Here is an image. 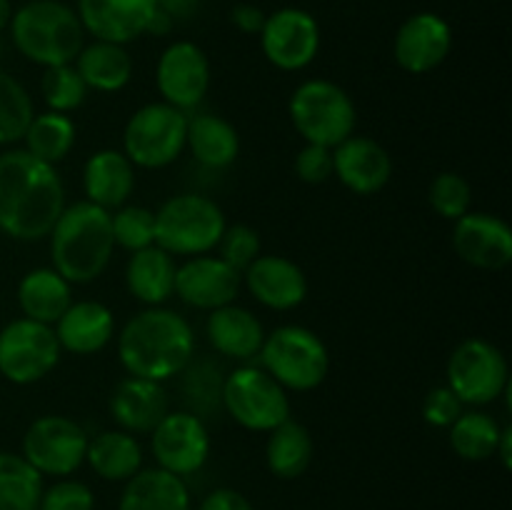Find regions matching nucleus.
<instances>
[{
  "label": "nucleus",
  "mask_w": 512,
  "mask_h": 510,
  "mask_svg": "<svg viewBox=\"0 0 512 510\" xmlns=\"http://www.w3.org/2000/svg\"><path fill=\"white\" fill-rule=\"evenodd\" d=\"M33 115L35 105L25 85L0 70V145L20 143Z\"/></svg>",
  "instance_id": "36"
},
{
  "label": "nucleus",
  "mask_w": 512,
  "mask_h": 510,
  "mask_svg": "<svg viewBox=\"0 0 512 510\" xmlns=\"http://www.w3.org/2000/svg\"><path fill=\"white\" fill-rule=\"evenodd\" d=\"M185 148L193 153L203 168L225 170L238 160L240 135L230 120L215 113L188 115V138Z\"/></svg>",
  "instance_id": "28"
},
{
  "label": "nucleus",
  "mask_w": 512,
  "mask_h": 510,
  "mask_svg": "<svg viewBox=\"0 0 512 510\" xmlns=\"http://www.w3.org/2000/svg\"><path fill=\"white\" fill-rule=\"evenodd\" d=\"M448 430L450 448L455 450V455L470 460V463H480V460H488L495 455L503 425L485 410L470 408L463 410Z\"/></svg>",
  "instance_id": "34"
},
{
  "label": "nucleus",
  "mask_w": 512,
  "mask_h": 510,
  "mask_svg": "<svg viewBox=\"0 0 512 510\" xmlns=\"http://www.w3.org/2000/svg\"><path fill=\"white\" fill-rule=\"evenodd\" d=\"M0 53H3V45H0Z\"/></svg>",
  "instance_id": "49"
},
{
  "label": "nucleus",
  "mask_w": 512,
  "mask_h": 510,
  "mask_svg": "<svg viewBox=\"0 0 512 510\" xmlns=\"http://www.w3.org/2000/svg\"><path fill=\"white\" fill-rule=\"evenodd\" d=\"M53 330L60 350L85 358L108 348L115 335V315L100 300H73Z\"/></svg>",
  "instance_id": "23"
},
{
  "label": "nucleus",
  "mask_w": 512,
  "mask_h": 510,
  "mask_svg": "<svg viewBox=\"0 0 512 510\" xmlns=\"http://www.w3.org/2000/svg\"><path fill=\"white\" fill-rule=\"evenodd\" d=\"M463 410V400H460L448 385H438V388L430 390L423 400V418L425 423L433 425V428H450V425L460 418Z\"/></svg>",
  "instance_id": "43"
},
{
  "label": "nucleus",
  "mask_w": 512,
  "mask_h": 510,
  "mask_svg": "<svg viewBox=\"0 0 512 510\" xmlns=\"http://www.w3.org/2000/svg\"><path fill=\"white\" fill-rule=\"evenodd\" d=\"M453 248L478 270H505L512 263V230L493 213L470 210L453 225Z\"/></svg>",
  "instance_id": "17"
},
{
  "label": "nucleus",
  "mask_w": 512,
  "mask_h": 510,
  "mask_svg": "<svg viewBox=\"0 0 512 510\" xmlns=\"http://www.w3.org/2000/svg\"><path fill=\"white\" fill-rule=\"evenodd\" d=\"M205 335L218 355L238 360V363H250L253 358H258L260 348H263L265 328L258 315H253L243 305L230 303L210 310Z\"/></svg>",
  "instance_id": "24"
},
{
  "label": "nucleus",
  "mask_w": 512,
  "mask_h": 510,
  "mask_svg": "<svg viewBox=\"0 0 512 510\" xmlns=\"http://www.w3.org/2000/svg\"><path fill=\"white\" fill-rule=\"evenodd\" d=\"M73 303V285L55 268H33L20 278L18 305L23 318L43 325H55Z\"/></svg>",
  "instance_id": "29"
},
{
  "label": "nucleus",
  "mask_w": 512,
  "mask_h": 510,
  "mask_svg": "<svg viewBox=\"0 0 512 510\" xmlns=\"http://www.w3.org/2000/svg\"><path fill=\"white\" fill-rule=\"evenodd\" d=\"M243 288V273L220 255H193L175 270V295L195 310H215L235 303Z\"/></svg>",
  "instance_id": "16"
},
{
  "label": "nucleus",
  "mask_w": 512,
  "mask_h": 510,
  "mask_svg": "<svg viewBox=\"0 0 512 510\" xmlns=\"http://www.w3.org/2000/svg\"><path fill=\"white\" fill-rule=\"evenodd\" d=\"M8 28L18 53L40 68L75 63L85 45L78 13L63 0H28L13 10Z\"/></svg>",
  "instance_id": "4"
},
{
  "label": "nucleus",
  "mask_w": 512,
  "mask_h": 510,
  "mask_svg": "<svg viewBox=\"0 0 512 510\" xmlns=\"http://www.w3.org/2000/svg\"><path fill=\"white\" fill-rule=\"evenodd\" d=\"M188 138V113L163 103L135 110L123 130V153L135 168L160 170L183 155Z\"/></svg>",
  "instance_id": "9"
},
{
  "label": "nucleus",
  "mask_w": 512,
  "mask_h": 510,
  "mask_svg": "<svg viewBox=\"0 0 512 510\" xmlns=\"http://www.w3.org/2000/svg\"><path fill=\"white\" fill-rule=\"evenodd\" d=\"M73 65L88 90L95 93H118L133 78V58L125 45L105 43V40L85 43Z\"/></svg>",
  "instance_id": "31"
},
{
  "label": "nucleus",
  "mask_w": 512,
  "mask_h": 510,
  "mask_svg": "<svg viewBox=\"0 0 512 510\" xmlns=\"http://www.w3.org/2000/svg\"><path fill=\"white\" fill-rule=\"evenodd\" d=\"M218 248H220V258L243 273V270L260 255V235L258 230L250 228V225L245 223L228 225L223 238H220Z\"/></svg>",
  "instance_id": "40"
},
{
  "label": "nucleus",
  "mask_w": 512,
  "mask_h": 510,
  "mask_svg": "<svg viewBox=\"0 0 512 510\" xmlns=\"http://www.w3.org/2000/svg\"><path fill=\"white\" fill-rule=\"evenodd\" d=\"M448 388L470 408H483L510 393V368L503 350L483 338H468L448 358Z\"/></svg>",
  "instance_id": "10"
},
{
  "label": "nucleus",
  "mask_w": 512,
  "mask_h": 510,
  "mask_svg": "<svg viewBox=\"0 0 512 510\" xmlns=\"http://www.w3.org/2000/svg\"><path fill=\"white\" fill-rule=\"evenodd\" d=\"M65 210V185L55 165L25 148L0 153V233L33 243L48 238Z\"/></svg>",
  "instance_id": "1"
},
{
  "label": "nucleus",
  "mask_w": 512,
  "mask_h": 510,
  "mask_svg": "<svg viewBox=\"0 0 512 510\" xmlns=\"http://www.w3.org/2000/svg\"><path fill=\"white\" fill-rule=\"evenodd\" d=\"M168 413V390H165L163 383H155V380L128 375L110 393V415L125 433L150 435L155 425Z\"/></svg>",
  "instance_id": "22"
},
{
  "label": "nucleus",
  "mask_w": 512,
  "mask_h": 510,
  "mask_svg": "<svg viewBox=\"0 0 512 510\" xmlns=\"http://www.w3.org/2000/svg\"><path fill=\"white\" fill-rule=\"evenodd\" d=\"M38 510H95V495L80 480L60 478L50 488H43Z\"/></svg>",
  "instance_id": "41"
},
{
  "label": "nucleus",
  "mask_w": 512,
  "mask_h": 510,
  "mask_svg": "<svg viewBox=\"0 0 512 510\" xmlns=\"http://www.w3.org/2000/svg\"><path fill=\"white\" fill-rule=\"evenodd\" d=\"M315 455V443L310 430L298 420L288 418L268 433L265 443V463L280 480H295L305 475Z\"/></svg>",
  "instance_id": "32"
},
{
  "label": "nucleus",
  "mask_w": 512,
  "mask_h": 510,
  "mask_svg": "<svg viewBox=\"0 0 512 510\" xmlns=\"http://www.w3.org/2000/svg\"><path fill=\"white\" fill-rule=\"evenodd\" d=\"M198 510H255L253 503L240 490L215 488L203 498Z\"/></svg>",
  "instance_id": "44"
},
{
  "label": "nucleus",
  "mask_w": 512,
  "mask_h": 510,
  "mask_svg": "<svg viewBox=\"0 0 512 510\" xmlns=\"http://www.w3.org/2000/svg\"><path fill=\"white\" fill-rule=\"evenodd\" d=\"M155 85L163 103L190 115L210 90V60L205 50L193 40L170 43L155 65Z\"/></svg>",
  "instance_id": "14"
},
{
  "label": "nucleus",
  "mask_w": 512,
  "mask_h": 510,
  "mask_svg": "<svg viewBox=\"0 0 512 510\" xmlns=\"http://www.w3.org/2000/svg\"><path fill=\"white\" fill-rule=\"evenodd\" d=\"M265 18L268 15L258 8V5H250V3H238L233 10H230V23L245 35H260L263 30Z\"/></svg>",
  "instance_id": "45"
},
{
  "label": "nucleus",
  "mask_w": 512,
  "mask_h": 510,
  "mask_svg": "<svg viewBox=\"0 0 512 510\" xmlns=\"http://www.w3.org/2000/svg\"><path fill=\"white\" fill-rule=\"evenodd\" d=\"M88 433L68 415H40L23 435V458L50 478H68L85 463Z\"/></svg>",
  "instance_id": "12"
},
{
  "label": "nucleus",
  "mask_w": 512,
  "mask_h": 510,
  "mask_svg": "<svg viewBox=\"0 0 512 510\" xmlns=\"http://www.w3.org/2000/svg\"><path fill=\"white\" fill-rule=\"evenodd\" d=\"M258 358L260 368L293 393L315 390L330 373L328 345L303 325H280L273 333H265Z\"/></svg>",
  "instance_id": "6"
},
{
  "label": "nucleus",
  "mask_w": 512,
  "mask_h": 510,
  "mask_svg": "<svg viewBox=\"0 0 512 510\" xmlns=\"http://www.w3.org/2000/svg\"><path fill=\"white\" fill-rule=\"evenodd\" d=\"M220 405L245 430L270 433L290 418V395L260 365H240L223 378Z\"/></svg>",
  "instance_id": "8"
},
{
  "label": "nucleus",
  "mask_w": 512,
  "mask_h": 510,
  "mask_svg": "<svg viewBox=\"0 0 512 510\" xmlns=\"http://www.w3.org/2000/svg\"><path fill=\"white\" fill-rule=\"evenodd\" d=\"M158 8L175 23V20L193 18L200 8V0H158Z\"/></svg>",
  "instance_id": "46"
},
{
  "label": "nucleus",
  "mask_w": 512,
  "mask_h": 510,
  "mask_svg": "<svg viewBox=\"0 0 512 510\" xmlns=\"http://www.w3.org/2000/svg\"><path fill=\"white\" fill-rule=\"evenodd\" d=\"M295 175L308 185H320L333 178V148L305 143L295 155Z\"/></svg>",
  "instance_id": "42"
},
{
  "label": "nucleus",
  "mask_w": 512,
  "mask_h": 510,
  "mask_svg": "<svg viewBox=\"0 0 512 510\" xmlns=\"http://www.w3.org/2000/svg\"><path fill=\"white\" fill-rule=\"evenodd\" d=\"M175 270L178 263L173 255L158 245H150L138 253H130L125 265V285L135 300L155 308L175 295Z\"/></svg>",
  "instance_id": "27"
},
{
  "label": "nucleus",
  "mask_w": 512,
  "mask_h": 510,
  "mask_svg": "<svg viewBox=\"0 0 512 510\" xmlns=\"http://www.w3.org/2000/svg\"><path fill=\"white\" fill-rule=\"evenodd\" d=\"M118 358L128 375L165 383L183 375L195 358V333L175 310L163 305L145 308L118 333Z\"/></svg>",
  "instance_id": "2"
},
{
  "label": "nucleus",
  "mask_w": 512,
  "mask_h": 510,
  "mask_svg": "<svg viewBox=\"0 0 512 510\" xmlns=\"http://www.w3.org/2000/svg\"><path fill=\"white\" fill-rule=\"evenodd\" d=\"M10 18H13V5H10V0H0V33L8 28Z\"/></svg>",
  "instance_id": "48"
},
{
  "label": "nucleus",
  "mask_w": 512,
  "mask_h": 510,
  "mask_svg": "<svg viewBox=\"0 0 512 510\" xmlns=\"http://www.w3.org/2000/svg\"><path fill=\"white\" fill-rule=\"evenodd\" d=\"M290 123L305 143L335 148L355 133V103L338 83L313 78L293 90L288 103Z\"/></svg>",
  "instance_id": "7"
},
{
  "label": "nucleus",
  "mask_w": 512,
  "mask_h": 510,
  "mask_svg": "<svg viewBox=\"0 0 512 510\" xmlns=\"http://www.w3.org/2000/svg\"><path fill=\"white\" fill-rule=\"evenodd\" d=\"M260 48L270 65L285 73L308 68L320 50V25L308 10L280 8L265 18Z\"/></svg>",
  "instance_id": "15"
},
{
  "label": "nucleus",
  "mask_w": 512,
  "mask_h": 510,
  "mask_svg": "<svg viewBox=\"0 0 512 510\" xmlns=\"http://www.w3.org/2000/svg\"><path fill=\"white\" fill-rule=\"evenodd\" d=\"M428 200L440 218L455 223V220L473 210V185L460 173L445 170V173L435 175V180L430 183Z\"/></svg>",
  "instance_id": "39"
},
{
  "label": "nucleus",
  "mask_w": 512,
  "mask_h": 510,
  "mask_svg": "<svg viewBox=\"0 0 512 510\" xmlns=\"http://www.w3.org/2000/svg\"><path fill=\"white\" fill-rule=\"evenodd\" d=\"M40 93H43L48 110L55 113L70 115L78 110L88 98V85L83 83L75 65H55V68H45L43 80H40Z\"/></svg>",
  "instance_id": "37"
},
{
  "label": "nucleus",
  "mask_w": 512,
  "mask_h": 510,
  "mask_svg": "<svg viewBox=\"0 0 512 510\" xmlns=\"http://www.w3.org/2000/svg\"><path fill=\"white\" fill-rule=\"evenodd\" d=\"M155 10L158 0H78L75 13L93 40L128 45L148 35Z\"/></svg>",
  "instance_id": "19"
},
{
  "label": "nucleus",
  "mask_w": 512,
  "mask_h": 510,
  "mask_svg": "<svg viewBox=\"0 0 512 510\" xmlns=\"http://www.w3.org/2000/svg\"><path fill=\"white\" fill-rule=\"evenodd\" d=\"M228 220L213 198L180 193L155 210V245L170 255H205L218 248Z\"/></svg>",
  "instance_id": "5"
},
{
  "label": "nucleus",
  "mask_w": 512,
  "mask_h": 510,
  "mask_svg": "<svg viewBox=\"0 0 512 510\" xmlns=\"http://www.w3.org/2000/svg\"><path fill=\"white\" fill-rule=\"evenodd\" d=\"M85 463L98 478L110 483H125L143 468V448L138 438L125 430H100L88 440Z\"/></svg>",
  "instance_id": "30"
},
{
  "label": "nucleus",
  "mask_w": 512,
  "mask_h": 510,
  "mask_svg": "<svg viewBox=\"0 0 512 510\" xmlns=\"http://www.w3.org/2000/svg\"><path fill=\"white\" fill-rule=\"evenodd\" d=\"M333 175L355 195H375L393 178V158L378 140L353 133L333 148Z\"/></svg>",
  "instance_id": "20"
},
{
  "label": "nucleus",
  "mask_w": 512,
  "mask_h": 510,
  "mask_svg": "<svg viewBox=\"0 0 512 510\" xmlns=\"http://www.w3.org/2000/svg\"><path fill=\"white\" fill-rule=\"evenodd\" d=\"M135 190V165L125 158L123 150H95L83 165L85 200L113 213L128 203Z\"/></svg>",
  "instance_id": "25"
},
{
  "label": "nucleus",
  "mask_w": 512,
  "mask_h": 510,
  "mask_svg": "<svg viewBox=\"0 0 512 510\" xmlns=\"http://www.w3.org/2000/svg\"><path fill=\"white\" fill-rule=\"evenodd\" d=\"M75 135H78V128H75L70 115L45 110V113L33 115L23 135V143L30 155H35L43 163L58 165L73 150Z\"/></svg>",
  "instance_id": "33"
},
{
  "label": "nucleus",
  "mask_w": 512,
  "mask_h": 510,
  "mask_svg": "<svg viewBox=\"0 0 512 510\" xmlns=\"http://www.w3.org/2000/svg\"><path fill=\"white\" fill-rule=\"evenodd\" d=\"M453 50V30L438 13H415L398 28L393 40L395 63L413 75H425L445 63Z\"/></svg>",
  "instance_id": "18"
},
{
  "label": "nucleus",
  "mask_w": 512,
  "mask_h": 510,
  "mask_svg": "<svg viewBox=\"0 0 512 510\" xmlns=\"http://www.w3.org/2000/svg\"><path fill=\"white\" fill-rule=\"evenodd\" d=\"M110 228L115 245L128 253H138L155 245V210L125 203L110 213Z\"/></svg>",
  "instance_id": "38"
},
{
  "label": "nucleus",
  "mask_w": 512,
  "mask_h": 510,
  "mask_svg": "<svg viewBox=\"0 0 512 510\" xmlns=\"http://www.w3.org/2000/svg\"><path fill=\"white\" fill-rule=\"evenodd\" d=\"M243 285L260 305L270 310H293L308 298V278L303 268L285 255L260 253L243 270Z\"/></svg>",
  "instance_id": "21"
},
{
  "label": "nucleus",
  "mask_w": 512,
  "mask_h": 510,
  "mask_svg": "<svg viewBox=\"0 0 512 510\" xmlns=\"http://www.w3.org/2000/svg\"><path fill=\"white\" fill-rule=\"evenodd\" d=\"M150 450L158 468L188 478L210 458V433L203 418L190 410H170L150 433Z\"/></svg>",
  "instance_id": "13"
},
{
  "label": "nucleus",
  "mask_w": 512,
  "mask_h": 510,
  "mask_svg": "<svg viewBox=\"0 0 512 510\" xmlns=\"http://www.w3.org/2000/svg\"><path fill=\"white\" fill-rule=\"evenodd\" d=\"M48 238L53 260L50 268L58 270L70 285H88L98 280L115 250L110 213L88 200L65 205Z\"/></svg>",
  "instance_id": "3"
},
{
  "label": "nucleus",
  "mask_w": 512,
  "mask_h": 510,
  "mask_svg": "<svg viewBox=\"0 0 512 510\" xmlns=\"http://www.w3.org/2000/svg\"><path fill=\"white\" fill-rule=\"evenodd\" d=\"M43 475L20 453L0 450V510H38Z\"/></svg>",
  "instance_id": "35"
},
{
  "label": "nucleus",
  "mask_w": 512,
  "mask_h": 510,
  "mask_svg": "<svg viewBox=\"0 0 512 510\" xmlns=\"http://www.w3.org/2000/svg\"><path fill=\"white\" fill-rule=\"evenodd\" d=\"M60 353L53 325L15 318L0 330V375L13 385H33L48 378L58 368Z\"/></svg>",
  "instance_id": "11"
},
{
  "label": "nucleus",
  "mask_w": 512,
  "mask_h": 510,
  "mask_svg": "<svg viewBox=\"0 0 512 510\" xmlns=\"http://www.w3.org/2000/svg\"><path fill=\"white\" fill-rule=\"evenodd\" d=\"M495 455H498L505 470L512 468V425H503V430H500V440H498V448H495Z\"/></svg>",
  "instance_id": "47"
},
{
  "label": "nucleus",
  "mask_w": 512,
  "mask_h": 510,
  "mask_svg": "<svg viewBox=\"0 0 512 510\" xmlns=\"http://www.w3.org/2000/svg\"><path fill=\"white\" fill-rule=\"evenodd\" d=\"M190 490L185 478L163 468H140L125 480L118 510H190Z\"/></svg>",
  "instance_id": "26"
}]
</instances>
